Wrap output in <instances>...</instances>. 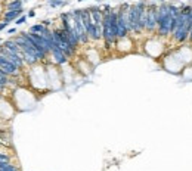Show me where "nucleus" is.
I'll use <instances>...</instances> for the list:
<instances>
[{
    "instance_id": "obj_12",
    "label": "nucleus",
    "mask_w": 192,
    "mask_h": 171,
    "mask_svg": "<svg viewBox=\"0 0 192 171\" xmlns=\"http://www.w3.org/2000/svg\"><path fill=\"white\" fill-rule=\"evenodd\" d=\"M34 15H36V12H34V11H31V12L28 13V16H34Z\"/></svg>"
},
{
    "instance_id": "obj_14",
    "label": "nucleus",
    "mask_w": 192,
    "mask_h": 171,
    "mask_svg": "<svg viewBox=\"0 0 192 171\" xmlns=\"http://www.w3.org/2000/svg\"><path fill=\"white\" fill-rule=\"evenodd\" d=\"M155 2H161V3H164V0H155Z\"/></svg>"
},
{
    "instance_id": "obj_10",
    "label": "nucleus",
    "mask_w": 192,
    "mask_h": 171,
    "mask_svg": "<svg viewBox=\"0 0 192 171\" xmlns=\"http://www.w3.org/2000/svg\"><path fill=\"white\" fill-rule=\"evenodd\" d=\"M25 19H27L25 16H21L19 19H17V25H21V24H24V22H25Z\"/></svg>"
},
{
    "instance_id": "obj_9",
    "label": "nucleus",
    "mask_w": 192,
    "mask_h": 171,
    "mask_svg": "<svg viewBox=\"0 0 192 171\" xmlns=\"http://www.w3.org/2000/svg\"><path fill=\"white\" fill-rule=\"evenodd\" d=\"M64 3H65V2H61V0H52V2H49V5L53 6V7H55V6H61V5H64Z\"/></svg>"
},
{
    "instance_id": "obj_1",
    "label": "nucleus",
    "mask_w": 192,
    "mask_h": 171,
    "mask_svg": "<svg viewBox=\"0 0 192 171\" xmlns=\"http://www.w3.org/2000/svg\"><path fill=\"white\" fill-rule=\"evenodd\" d=\"M171 15L169 11V5L161 3L158 7V15H157V28H158V34L163 37H167L170 34V28H171Z\"/></svg>"
},
{
    "instance_id": "obj_8",
    "label": "nucleus",
    "mask_w": 192,
    "mask_h": 171,
    "mask_svg": "<svg viewBox=\"0 0 192 171\" xmlns=\"http://www.w3.org/2000/svg\"><path fill=\"white\" fill-rule=\"evenodd\" d=\"M21 7H22V2H21V0H13V2H11V3L7 5V9H9V11L21 9Z\"/></svg>"
},
{
    "instance_id": "obj_6",
    "label": "nucleus",
    "mask_w": 192,
    "mask_h": 171,
    "mask_svg": "<svg viewBox=\"0 0 192 171\" xmlns=\"http://www.w3.org/2000/svg\"><path fill=\"white\" fill-rule=\"evenodd\" d=\"M22 15V9H13V11H7L5 13V21L6 22H9L12 19H17L18 16H21Z\"/></svg>"
},
{
    "instance_id": "obj_15",
    "label": "nucleus",
    "mask_w": 192,
    "mask_h": 171,
    "mask_svg": "<svg viewBox=\"0 0 192 171\" xmlns=\"http://www.w3.org/2000/svg\"><path fill=\"white\" fill-rule=\"evenodd\" d=\"M79 2H84V0H79Z\"/></svg>"
},
{
    "instance_id": "obj_4",
    "label": "nucleus",
    "mask_w": 192,
    "mask_h": 171,
    "mask_svg": "<svg viewBox=\"0 0 192 171\" xmlns=\"http://www.w3.org/2000/svg\"><path fill=\"white\" fill-rule=\"evenodd\" d=\"M0 68L5 71L6 75H15L17 74V67L11 62V61H7L3 55H0Z\"/></svg>"
},
{
    "instance_id": "obj_3",
    "label": "nucleus",
    "mask_w": 192,
    "mask_h": 171,
    "mask_svg": "<svg viewBox=\"0 0 192 171\" xmlns=\"http://www.w3.org/2000/svg\"><path fill=\"white\" fill-rule=\"evenodd\" d=\"M157 15H158V7L157 6H149L146 9V27L148 31H154L157 28Z\"/></svg>"
},
{
    "instance_id": "obj_5",
    "label": "nucleus",
    "mask_w": 192,
    "mask_h": 171,
    "mask_svg": "<svg viewBox=\"0 0 192 171\" xmlns=\"http://www.w3.org/2000/svg\"><path fill=\"white\" fill-rule=\"evenodd\" d=\"M50 52H52V55H53V58L56 59L58 63H65V62H67V55H65V53L59 49V46H58L56 43L52 46Z\"/></svg>"
},
{
    "instance_id": "obj_13",
    "label": "nucleus",
    "mask_w": 192,
    "mask_h": 171,
    "mask_svg": "<svg viewBox=\"0 0 192 171\" xmlns=\"http://www.w3.org/2000/svg\"><path fill=\"white\" fill-rule=\"evenodd\" d=\"M15 31H17V28H11V30H9V34H12V33H15Z\"/></svg>"
},
{
    "instance_id": "obj_11",
    "label": "nucleus",
    "mask_w": 192,
    "mask_h": 171,
    "mask_svg": "<svg viewBox=\"0 0 192 171\" xmlns=\"http://www.w3.org/2000/svg\"><path fill=\"white\" fill-rule=\"evenodd\" d=\"M6 25H7V22H6V21H5V22H0V31H2L3 28H6Z\"/></svg>"
},
{
    "instance_id": "obj_7",
    "label": "nucleus",
    "mask_w": 192,
    "mask_h": 171,
    "mask_svg": "<svg viewBox=\"0 0 192 171\" xmlns=\"http://www.w3.org/2000/svg\"><path fill=\"white\" fill-rule=\"evenodd\" d=\"M30 33H36V34H45L47 33V28H46L45 24H37V25H33L30 28Z\"/></svg>"
},
{
    "instance_id": "obj_2",
    "label": "nucleus",
    "mask_w": 192,
    "mask_h": 171,
    "mask_svg": "<svg viewBox=\"0 0 192 171\" xmlns=\"http://www.w3.org/2000/svg\"><path fill=\"white\" fill-rule=\"evenodd\" d=\"M145 11V3L143 2H139L136 5L130 6L129 11H127V21H129V28L132 31H141V27H139V22H141V15L142 12Z\"/></svg>"
}]
</instances>
